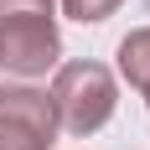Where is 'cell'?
<instances>
[{"label": "cell", "mask_w": 150, "mask_h": 150, "mask_svg": "<svg viewBox=\"0 0 150 150\" xmlns=\"http://www.w3.org/2000/svg\"><path fill=\"white\" fill-rule=\"evenodd\" d=\"M52 114L67 135H93V129H104L114 104H119V93H114V73H109L104 62H67L57 67L52 78Z\"/></svg>", "instance_id": "6da1fadb"}, {"label": "cell", "mask_w": 150, "mask_h": 150, "mask_svg": "<svg viewBox=\"0 0 150 150\" xmlns=\"http://www.w3.org/2000/svg\"><path fill=\"white\" fill-rule=\"evenodd\" d=\"M57 52H62V36H57L52 11L0 16V67H5V73L36 78V73H47V67H57Z\"/></svg>", "instance_id": "7a4b0ae2"}, {"label": "cell", "mask_w": 150, "mask_h": 150, "mask_svg": "<svg viewBox=\"0 0 150 150\" xmlns=\"http://www.w3.org/2000/svg\"><path fill=\"white\" fill-rule=\"evenodd\" d=\"M57 114L42 88H0V150H52Z\"/></svg>", "instance_id": "3957f363"}, {"label": "cell", "mask_w": 150, "mask_h": 150, "mask_svg": "<svg viewBox=\"0 0 150 150\" xmlns=\"http://www.w3.org/2000/svg\"><path fill=\"white\" fill-rule=\"evenodd\" d=\"M119 73L129 78V88H140V93L150 88V26L145 31H129V36L119 42Z\"/></svg>", "instance_id": "277c9868"}, {"label": "cell", "mask_w": 150, "mask_h": 150, "mask_svg": "<svg viewBox=\"0 0 150 150\" xmlns=\"http://www.w3.org/2000/svg\"><path fill=\"white\" fill-rule=\"evenodd\" d=\"M62 11L73 16V21H83V26H88V21L114 16V11H119V0H62Z\"/></svg>", "instance_id": "5b68a950"}, {"label": "cell", "mask_w": 150, "mask_h": 150, "mask_svg": "<svg viewBox=\"0 0 150 150\" xmlns=\"http://www.w3.org/2000/svg\"><path fill=\"white\" fill-rule=\"evenodd\" d=\"M36 11H52V0H0V16H36Z\"/></svg>", "instance_id": "8992f818"}, {"label": "cell", "mask_w": 150, "mask_h": 150, "mask_svg": "<svg viewBox=\"0 0 150 150\" xmlns=\"http://www.w3.org/2000/svg\"><path fill=\"white\" fill-rule=\"evenodd\" d=\"M145 98H150V88H145Z\"/></svg>", "instance_id": "52a82bcc"}]
</instances>
